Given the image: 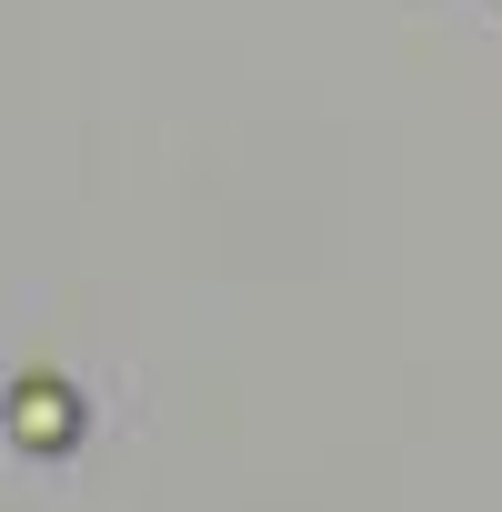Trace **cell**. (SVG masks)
Wrapping results in <instances>:
<instances>
[{
  "instance_id": "1",
  "label": "cell",
  "mask_w": 502,
  "mask_h": 512,
  "mask_svg": "<svg viewBox=\"0 0 502 512\" xmlns=\"http://www.w3.org/2000/svg\"><path fill=\"white\" fill-rule=\"evenodd\" d=\"M21 432H31V442H61V432H71V402H61V392H21Z\"/></svg>"
}]
</instances>
